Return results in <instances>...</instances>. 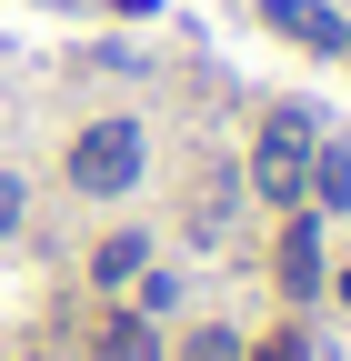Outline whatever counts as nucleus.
<instances>
[{"label":"nucleus","instance_id":"obj_8","mask_svg":"<svg viewBox=\"0 0 351 361\" xmlns=\"http://www.w3.org/2000/svg\"><path fill=\"white\" fill-rule=\"evenodd\" d=\"M181 361H241V341H231V331H191V341H181Z\"/></svg>","mask_w":351,"mask_h":361},{"label":"nucleus","instance_id":"obj_9","mask_svg":"<svg viewBox=\"0 0 351 361\" xmlns=\"http://www.w3.org/2000/svg\"><path fill=\"white\" fill-rule=\"evenodd\" d=\"M251 361H312V341H301V331H271V341H261Z\"/></svg>","mask_w":351,"mask_h":361},{"label":"nucleus","instance_id":"obj_3","mask_svg":"<svg viewBox=\"0 0 351 361\" xmlns=\"http://www.w3.org/2000/svg\"><path fill=\"white\" fill-rule=\"evenodd\" d=\"M271 30H281V40H301V51H341V40H351V30L321 11V0H271Z\"/></svg>","mask_w":351,"mask_h":361},{"label":"nucleus","instance_id":"obj_4","mask_svg":"<svg viewBox=\"0 0 351 361\" xmlns=\"http://www.w3.org/2000/svg\"><path fill=\"white\" fill-rule=\"evenodd\" d=\"M281 291H321V231H312V221L281 231Z\"/></svg>","mask_w":351,"mask_h":361},{"label":"nucleus","instance_id":"obj_6","mask_svg":"<svg viewBox=\"0 0 351 361\" xmlns=\"http://www.w3.org/2000/svg\"><path fill=\"white\" fill-rule=\"evenodd\" d=\"M141 261H151V251H141V241L121 231V241H101V251H91V281H130V271H141Z\"/></svg>","mask_w":351,"mask_h":361},{"label":"nucleus","instance_id":"obj_5","mask_svg":"<svg viewBox=\"0 0 351 361\" xmlns=\"http://www.w3.org/2000/svg\"><path fill=\"white\" fill-rule=\"evenodd\" d=\"M312 191L321 211H351V151H312Z\"/></svg>","mask_w":351,"mask_h":361},{"label":"nucleus","instance_id":"obj_2","mask_svg":"<svg viewBox=\"0 0 351 361\" xmlns=\"http://www.w3.org/2000/svg\"><path fill=\"white\" fill-rule=\"evenodd\" d=\"M70 180H80L91 201L130 191V180H141V130H130V121H91V130L70 141Z\"/></svg>","mask_w":351,"mask_h":361},{"label":"nucleus","instance_id":"obj_1","mask_svg":"<svg viewBox=\"0 0 351 361\" xmlns=\"http://www.w3.org/2000/svg\"><path fill=\"white\" fill-rule=\"evenodd\" d=\"M251 191L281 201V211L312 191V121L301 111H271V130H261V151H251Z\"/></svg>","mask_w":351,"mask_h":361},{"label":"nucleus","instance_id":"obj_7","mask_svg":"<svg viewBox=\"0 0 351 361\" xmlns=\"http://www.w3.org/2000/svg\"><path fill=\"white\" fill-rule=\"evenodd\" d=\"M141 351H151V322H130V311L101 322V361H141Z\"/></svg>","mask_w":351,"mask_h":361},{"label":"nucleus","instance_id":"obj_11","mask_svg":"<svg viewBox=\"0 0 351 361\" xmlns=\"http://www.w3.org/2000/svg\"><path fill=\"white\" fill-rule=\"evenodd\" d=\"M341 291H351V271H341Z\"/></svg>","mask_w":351,"mask_h":361},{"label":"nucleus","instance_id":"obj_10","mask_svg":"<svg viewBox=\"0 0 351 361\" xmlns=\"http://www.w3.org/2000/svg\"><path fill=\"white\" fill-rule=\"evenodd\" d=\"M20 231V180H0V241Z\"/></svg>","mask_w":351,"mask_h":361}]
</instances>
